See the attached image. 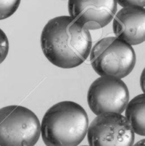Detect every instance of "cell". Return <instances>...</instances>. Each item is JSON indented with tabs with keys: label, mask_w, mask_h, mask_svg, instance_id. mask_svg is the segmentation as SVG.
Listing matches in <instances>:
<instances>
[{
	"label": "cell",
	"mask_w": 145,
	"mask_h": 146,
	"mask_svg": "<svg viewBox=\"0 0 145 146\" xmlns=\"http://www.w3.org/2000/svg\"><path fill=\"white\" fill-rule=\"evenodd\" d=\"M41 46L44 56L55 66L72 68L89 56L92 38L89 30L71 17L53 18L44 27Z\"/></svg>",
	"instance_id": "6da1fadb"
},
{
	"label": "cell",
	"mask_w": 145,
	"mask_h": 146,
	"mask_svg": "<svg viewBox=\"0 0 145 146\" xmlns=\"http://www.w3.org/2000/svg\"><path fill=\"white\" fill-rule=\"evenodd\" d=\"M88 128V116L83 108L73 101H61L45 112L41 134L46 146H78Z\"/></svg>",
	"instance_id": "7a4b0ae2"
},
{
	"label": "cell",
	"mask_w": 145,
	"mask_h": 146,
	"mask_svg": "<svg viewBox=\"0 0 145 146\" xmlns=\"http://www.w3.org/2000/svg\"><path fill=\"white\" fill-rule=\"evenodd\" d=\"M90 54L92 68L100 76L123 78L136 64V54L132 45L116 36L98 41Z\"/></svg>",
	"instance_id": "3957f363"
},
{
	"label": "cell",
	"mask_w": 145,
	"mask_h": 146,
	"mask_svg": "<svg viewBox=\"0 0 145 146\" xmlns=\"http://www.w3.org/2000/svg\"><path fill=\"white\" fill-rule=\"evenodd\" d=\"M40 135L41 123L32 111L17 105L0 108V146H34Z\"/></svg>",
	"instance_id": "277c9868"
},
{
	"label": "cell",
	"mask_w": 145,
	"mask_h": 146,
	"mask_svg": "<svg viewBox=\"0 0 145 146\" xmlns=\"http://www.w3.org/2000/svg\"><path fill=\"white\" fill-rule=\"evenodd\" d=\"M127 86L120 78L100 76L92 83L87 95L90 108L96 115L105 113H122L129 102Z\"/></svg>",
	"instance_id": "5b68a950"
},
{
	"label": "cell",
	"mask_w": 145,
	"mask_h": 146,
	"mask_svg": "<svg viewBox=\"0 0 145 146\" xmlns=\"http://www.w3.org/2000/svg\"><path fill=\"white\" fill-rule=\"evenodd\" d=\"M90 146H132L134 133L125 116L117 113L97 115L88 128Z\"/></svg>",
	"instance_id": "8992f818"
},
{
	"label": "cell",
	"mask_w": 145,
	"mask_h": 146,
	"mask_svg": "<svg viewBox=\"0 0 145 146\" xmlns=\"http://www.w3.org/2000/svg\"><path fill=\"white\" fill-rule=\"evenodd\" d=\"M117 0H68L70 17L88 30L103 28L117 12Z\"/></svg>",
	"instance_id": "52a82bcc"
},
{
	"label": "cell",
	"mask_w": 145,
	"mask_h": 146,
	"mask_svg": "<svg viewBox=\"0 0 145 146\" xmlns=\"http://www.w3.org/2000/svg\"><path fill=\"white\" fill-rule=\"evenodd\" d=\"M115 36L130 45H138L145 39V9L144 7H123L113 19Z\"/></svg>",
	"instance_id": "ba28073f"
},
{
	"label": "cell",
	"mask_w": 145,
	"mask_h": 146,
	"mask_svg": "<svg viewBox=\"0 0 145 146\" xmlns=\"http://www.w3.org/2000/svg\"><path fill=\"white\" fill-rule=\"evenodd\" d=\"M125 118L130 124L134 133L145 135V95L136 96L128 102L125 108Z\"/></svg>",
	"instance_id": "9c48e42d"
},
{
	"label": "cell",
	"mask_w": 145,
	"mask_h": 146,
	"mask_svg": "<svg viewBox=\"0 0 145 146\" xmlns=\"http://www.w3.org/2000/svg\"><path fill=\"white\" fill-rule=\"evenodd\" d=\"M21 0H0V20L12 16L19 7Z\"/></svg>",
	"instance_id": "30bf717a"
},
{
	"label": "cell",
	"mask_w": 145,
	"mask_h": 146,
	"mask_svg": "<svg viewBox=\"0 0 145 146\" xmlns=\"http://www.w3.org/2000/svg\"><path fill=\"white\" fill-rule=\"evenodd\" d=\"M9 50L8 38L2 29H0V64L5 60Z\"/></svg>",
	"instance_id": "8fae6325"
},
{
	"label": "cell",
	"mask_w": 145,
	"mask_h": 146,
	"mask_svg": "<svg viewBox=\"0 0 145 146\" xmlns=\"http://www.w3.org/2000/svg\"><path fill=\"white\" fill-rule=\"evenodd\" d=\"M117 2L122 7H139L144 8L145 6V0H117Z\"/></svg>",
	"instance_id": "7c38bea8"
},
{
	"label": "cell",
	"mask_w": 145,
	"mask_h": 146,
	"mask_svg": "<svg viewBox=\"0 0 145 146\" xmlns=\"http://www.w3.org/2000/svg\"><path fill=\"white\" fill-rule=\"evenodd\" d=\"M140 84L142 91L144 92V70H143V71L142 73V75L140 76Z\"/></svg>",
	"instance_id": "4fadbf2b"
},
{
	"label": "cell",
	"mask_w": 145,
	"mask_h": 146,
	"mask_svg": "<svg viewBox=\"0 0 145 146\" xmlns=\"http://www.w3.org/2000/svg\"><path fill=\"white\" fill-rule=\"evenodd\" d=\"M132 146H145L144 139H142V140H141V141H138L137 143H136L134 145H132Z\"/></svg>",
	"instance_id": "5bb4252c"
},
{
	"label": "cell",
	"mask_w": 145,
	"mask_h": 146,
	"mask_svg": "<svg viewBox=\"0 0 145 146\" xmlns=\"http://www.w3.org/2000/svg\"><path fill=\"white\" fill-rule=\"evenodd\" d=\"M82 146H88V145H82Z\"/></svg>",
	"instance_id": "9a60e30c"
}]
</instances>
